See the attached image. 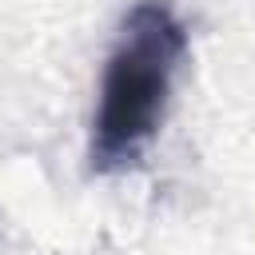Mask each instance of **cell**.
Masks as SVG:
<instances>
[{
    "mask_svg": "<svg viewBox=\"0 0 255 255\" xmlns=\"http://www.w3.org/2000/svg\"><path fill=\"white\" fill-rule=\"evenodd\" d=\"M187 56V28L171 0H139L128 8L100 76L88 159L92 171H120L139 159L159 131L175 72Z\"/></svg>",
    "mask_w": 255,
    "mask_h": 255,
    "instance_id": "obj_1",
    "label": "cell"
}]
</instances>
